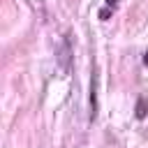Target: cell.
I'll use <instances>...</instances> for the list:
<instances>
[{
    "mask_svg": "<svg viewBox=\"0 0 148 148\" xmlns=\"http://www.w3.org/2000/svg\"><path fill=\"white\" fill-rule=\"evenodd\" d=\"M136 118H146V99H139V106H136Z\"/></svg>",
    "mask_w": 148,
    "mask_h": 148,
    "instance_id": "6da1fadb",
    "label": "cell"
},
{
    "mask_svg": "<svg viewBox=\"0 0 148 148\" xmlns=\"http://www.w3.org/2000/svg\"><path fill=\"white\" fill-rule=\"evenodd\" d=\"M113 5H116V0H106V7L99 12V16H102V18H106V16H109V7L113 9Z\"/></svg>",
    "mask_w": 148,
    "mask_h": 148,
    "instance_id": "7a4b0ae2",
    "label": "cell"
}]
</instances>
